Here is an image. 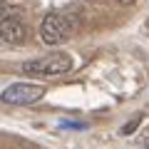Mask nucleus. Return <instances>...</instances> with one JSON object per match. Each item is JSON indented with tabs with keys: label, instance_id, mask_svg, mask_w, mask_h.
<instances>
[{
	"label": "nucleus",
	"instance_id": "obj_3",
	"mask_svg": "<svg viewBox=\"0 0 149 149\" xmlns=\"http://www.w3.org/2000/svg\"><path fill=\"white\" fill-rule=\"evenodd\" d=\"M45 97V87L32 85V82H15L3 92V102L8 104H35Z\"/></svg>",
	"mask_w": 149,
	"mask_h": 149
},
{
	"label": "nucleus",
	"instance_id": "obj_7",
	"mask_svg": "<svg viewBox=\"0 0 149 149\" xmlns=\"http://www.w3.org/2000/svg\"><path fill=\"white\" fill-rule=\"evenodd\" d=\"M117 3H122V5H132L134 0H117Z\"/></svg>",
	"mask_w": 149,
	"mask_h": 149
},
{
	"label": "nucleus",
	"instance_id": "obj_2",
	"mask_svg": "<svg viewBox=\"0 0 149 149\" xmlns=\"http://www.w3.org/2000/svg\"><path fill=\"white\" fill-rule=\"evenodd\" d=\"M74 25H77L74 17L65 15V13H50V15H45L42 25H40V37H42V42L50 45V47L62 45L72 37Z\"/></svg>",
	"mask_w": 149,
	"mask_h": 149
},
{
	"label": "nucleus",
	"instance_id": "obj_5",
	"mask_svg": "<svg viewBox=\"0 0 149 149\" xmlns=\"http://www.w3.org/2000/svg\"><path fill=\"white\" fill-rule=\"evenodd\" d=\"M60 127L62 129H87V124L85 122H62Z\"/></svg>",
	"mask_w": 149,
	"mask_h": 149
},
{
	"label": "nucleus",
	"instance_id": "obj_4",
	"mask_svg": "<svg viewBox=\"0 0 149 149\" xmlns=\"http://www.w3.org/2000/svg\"><path fill=\"white\" fill-rule=\"evenodd\" d=\"M27 37V25L17 15H5L0 17V40L8 45H22Z\"/></svg>",
	"mask_w": 149,
	"mask_h": 149
},
{
	"label": "nucleus",
	"instance_id": "obj_6",
	"mask_svg": "<svg viewBox=\"0 0 149 149\" xmlns=\"http://www.w3.org/2000/svg\"><path fill=\"white\" fill-rule=\"evenodd\" d=\"M10 10H13V8L8 5L5 0H0V17H5V15H10Z\"/></svg>",
	"mask_w": 149,
	"mask_h": 149
},
{
	"label": "nucleus",
	"instance_id": "obj_1",
	"mask_svg": "<svg viewBox=\"0 0 149 149\" xmlns=\"http://www.w3.org/2000/svg\"><path fill=\"white\" fill-rule=\"evenodd\" d=\"M72 70V57L67 52H50L45 57L37 60H27L22 62V72L32 74V77H45V80H52V77H62Z\"/></svg>",
	"mask_w": 149,
	"mask_h": 149
}]
</instances>
